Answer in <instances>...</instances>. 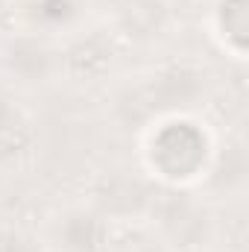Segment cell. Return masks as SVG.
I'll return each mask as SVG.
<instances>
[{
    "label": "cell",
    "instance_id": "cell-1",
    "mask_svg": "<svg viewBox=\"0 0 249 252\" xmlns=\"http://www.w3.org/2000/svg\"><path fill=\"white\" fill-rule=\"evenodd\" d=\"M217 138L196 115H164L141 129V167L170 190L202 188L217 156Z\"/></svg>",
    "mask_w": 249,
    "mask_h": 252
},
{
    "label": "cell",
    "instance_id": "cell-2",
    "mask_svg": "<svg viewBox=\"0 0 249 252\" xmlns=\"http://www.w3.org/2000/svg\"><path fill=\"white\" fill-rule=\"evenodd\" d=\"M211 91L208 70L193 62H167L150 67L121 94V109L135 115L138 129L164 115H196L199 100Z\"/></svg>",
    "mask_w": 249,
    "mask_h": 252
},
{
    "label": "cell",
    "instance_id": "cell-3",
    "mask_svg": "<svg viewBox=\"0 0 249 252\" xmlns=\"http://www.w3.org/2000/svg\"><path fill=\"white\" fill-rule=\"evenodd\" d=\"M147 214L153 220L150 232L176 252H208V244L214 238V217L202 196L164 188L158 196H150Z\"/></svg>",
    "mask_w": 249,
    "mask_h": 252
},
{
    "label": "cell",
    "instance_id": "cell-4",
    "mask_svg": "<svg viewBox=\"0 0 249 252\" xmlns=\"http://www.w3.org/2000/svg\"><path fill=\"white\" fill-rule=\"evenodd\" d=\"M0 73L21 88H47L64 79L62 41L18 30L0 41Z\"/></svg>",
    "mask_w": 249,
    "mask_h": 252
},
{
    "label": "cell",
    "instance_id": "cell-5",
    "mask_svg": "<svg viewBox=\"0 0 249 252\" xmlns=\"http://www.w3.org/2000/svg\"><path fill=\"white\" fill-rule=\"evenodd\" d=\"M50 252H112V217L91 199L59 205L44 232Z\"/></svg>",
    "mask_w": 249,
    "mask_h": 252
},
{
    "label": "cell",
    "instance_id": "cell-6",
    "mask_svg": "<svg viewBox=\"0 0 249 252\" xmlns=\"http://www.w3.org/2000/svg\"><path fill=\"white\" fill-rule=\"evenodd\" d=\"M88 0H12L18 30L64 41L88 27Z\"/></svg>",
    "mask_w": 249,
    "mask_h": 252
},
{
    "label": "cell",
    "instance_id": "cell-7",
    "mask_svg": "<svg viewBox=\"0 0 249 252\" xmlns=\"http://www.w3.org/2000/svg\"><path fill=\"white\" fill-rule=\"evenodd\" d=\"M173 24V0H115L112 35L135 44H153L167 35Z\"/></svg>",
    "mask_w": 249,
    "mask_h": 252
},
{
    "label": "cell",
    "instance_id": "cell-8",
    "mask_svg": "<svg viewBox=\"0 0 249 252\" xmlns=\"http://www.w3.org/2000/svg\"><path fill=\"white\" fill-rule=\"evenodd\" d=\"M115 59V35L109 30H94V27H82L79 32L67 35L62 41V64L64 76L79 79V82H91L100 79Z\"/></svg>",
    "mask_w": 249,
    "mask_h": 252
},
{
    "label": "cell",
    "instance_id": "cell-9",
    "mask_svg": "<svg viewBox=\"0 0 249 252\" xmlns=\"http://www.w3.org/2000/svg\"><path fill=\"white\" fill-rule=\"evenodd\" d=\"M208 32L214 44L235 62H247L249 50V0H211Z\"/></svg>",
    "mask_w": 249,
    "mask_h": 252
},
{
    "label": "cell",
    "instance_id": "cell-10",
    "mask_svg": "<svg viewBox=\"0 0 249 252\" xmlns=\"http://www.w3.org/2000/svg\"><path fill=\"white\" fill-rule=\"evenodd\" d=\"M30 138L32 132H30V121L24 109L6 88H0V158L24 153Z\"/></svg>",
    "mask_w": 249,
    "mask_h": 252
},
{
    "label": "cell",
    "instance_id": "cell-11",
    "mask_svg": "<svg viewBox=\"0 0 249 252\" xmlns=\"http://www.w3.org/2000/svg\"><path fill=\"white\" fill-rule=\"evenodd\" d=\"M0 252H50L41 232L21 223H0Z\"/></svg>",
    "mask_w": 249,
    "mask_h": 252
},
{
    "label": "cell",
    "instance_id": "cell-12",
    "mask_svg": "<svg viewBox=\"0 0 249 252\" xmlns=\"http://www.w3.org/2000/svg\"><path fill=\"white\" fill-rule=\"evenodd\" d=\"M118 252H176L170 244H164L158 235H153V232H144V235H138V238H132L129 244H124Z\"/></svg>",
    "mask_w": 249,
    "mask_h": 252
}]
</instances>
